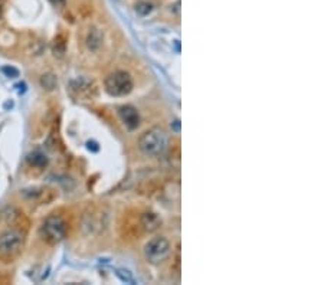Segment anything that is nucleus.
<instances>
[{
    "instance_id": "1",
    "label": "nucleus",
    "mask_w": 324,
    "mask_h": 285,
    "mask_svg": "<svg viewBox=\"0 0 324 285\" xmlns=\"http://www.w3.org/2000/svg\"><path fill=\"white\" fill-rule=\"evenodd\" d=\"M23 233L18 229H9L0 235V259L12 262L23 248Z\"/></svg>"
},
{
    "instance_id": "7",
    "label": "nucleus",
    "mask_w": 324,
    "mask_h": 285,
    "mask_svg": "<svg viewBox=\"0 0 324 285\" xmlns=\"http://www.w3.org/2000/svg\"><path fill=\"white\" fill-rule=\"evenodd\" d=\"M162 225V219L159 218L157 213H153V212H146L143 216H141V226L144 231L147 232H154L160 228Z\"/></svg>"
},
{
    "instance_id": "17",
    "label": "nucleus",
    "mask_w": 324,
    "mask_h": 285,
    "mask_svg": "<svg viewBox=\"0 0 324 285\" xmlns=\"http://www.w3.org/2000/svg\"><path fill=\"white\" fill-rule=\"evenodd\" d=\"M173 10H175L177 15L180 13V0H177V1H176L175 6H173Z\"/></svg>"
},
{
    "instance_id": "18",
    "label": "nucleus",
    "mask_w": 324,
    "mask_h": 285,
    "mask_svg": "<svg viewBox=\"0 0 324 285\" xmlns=\"http://www.w3.org/2000/svg\"><path fill=\"white\" fill-rule=\"evenodd\" d=\"M49 1L53 4V6H61V4L65 3V0H49Z\"/></svg>"
},
{
    "instance_id": "6",
    "label": "nucleus",
    "mask_w": 324,
    "mask_h": 285,
    "mask_svg": "<svg viewBox=\"0 0 324 285\" xmlns=\"http://www.w3.org/2000/svg\"><path fill=\"white\" fill-rule=\"evenodd\" d=\"M118 114L123 120V123L125 124V127L128 130H134L139 127L140 124V115L139 111L133 107V105H123L118 110Z\"/></svg>"
},
{
    "instance_id": "5",
    "label": "nucleus",
    "mask_w": 324,
    "mask_h": 285,
    "mask_svg": "<svg viewBox=\"0 0 324 285\" xmlns=\"http://www.w3.org/2000/svg\"><path fill=\"white\" fill-rule=\"evenodd\" d=\"M170 251H172V246H170V242L163 238V236H159V238H153L150 239L149 242L146 243L144 246V257L149 261L150 263H162L164 262L167 257L170 255Z\"/></svg>"
},
{
    "instance_id": "15",
    "label": "nucleus",
    "mask_w": 324,
    "mask_h": 285,
    "mask_svg": "<svg viewBox=\"0 0 324 285\" xmlns=\"http://www.w3.org/2000/svg\"><path fill=\"white\" fill-rule=\"evenodd\" d=\"M15 88H16V91H18V94H19V95H22V94H25L26 92L25 82H19V84H16V85H15Z\"/></svg>"
},
{
    "instance_id": "14",
    "label": "nucleus",
    "mask_w": 324,
    "mask_h": 285,
    "mask_svg": "<svg viewBox=\"0 0 324 285\" xmlns=\"http://www.w3.org/2000/svg\"><path fill=\"white\" fill-rule=\"evenodd\" d=\"M87 149H88L90 152L97 153V152L100 150V146H98V143H97V141H88V143H87Z\"/></svg>"
},
{
    "instance_id": "11",
    "label": "nucleus",
    "mask_w": 324,
    "mask_h": 285,
    "mask_svg": "<svg viewBox=\"0 0 324 285\" xmlns=\"http://www.w3.org/2000/svg\"><path fill=\"white\" fill-rule=\"evenodd\" d=\"M41 84H42V87H44V88H46V89L52 91V89L56 87L58 81H56V77H55V75H52V74H46V75H44V77L41 78Z\"/></svg>"
},
{
    "instance_id": "9",
    "label": "nucleus",
    "mask_w": 324,
    "mask_h": 285,
    "mask_svg": "<svg viewBox=\"0 0 324 285\" xmlns=\"http://www.w3.org/2000/svg\"><path fill=\"white\" fill-rule=\"evenodd\" d=\"M27 163L33 167H38V169H42L48 164V158L46 155L39 153V152H35V153H30L27 155Z\"/></svg>"
},
{
    "instance_id": "12",
    "label": "nucleus",
    "mask_w": 324,
    "mask_h": 285,
    "mask_svg": "<svg viewBox=\"0 0 324 285\" xmlns=\"http://www.w3.org/2000/svg\"><path fill=\"white\" fill-rule=\"evenodd\" d=\"M117 277L125 283V284H134V278H133V275H131V272L128 271V269H124V268H120V269H117Z\"/></svg>"
},
{
    "instance_id": "4",
    "label": "nucleus",
    "mask_w": 324,
    "mask_h": 285,
    "mask_svg": "<svg viewBox=\"0 0 324 285\" xmlns=\"http://www.w3.org/2000/svg\"><path fill=\"white\" fill-rule=\"evenodd\" d=\"M41 235L44 241H46L50 245H56L67 236V225L61 216L50 215L45 219V222L41 226Z\"/></svg>"
},
{
    "instance_id": "10",
    "label": "nucleus",
    "mask_w": 324,
    "mask_h": 285,
    "mask_svg": "<svg viewBox=\"0 0 324 285\" xmlns=\"http://www.w3.org/2000/svg\"><path fill=\"white\" fill-rule=\"evenodd\" d=\"M134 10L137 15L140 16H147L149 13H151L153 10V4L150 1H139L136 6H134Z\"/></svg>"
},
{
    "instance_id": "16",
    "label": "nucleus",
    "mask_w": 324,
    "mask_h": 285,
    "mask_svg": "<svg viewBox=\"0 0 324 285\" xmlns=\"http://www.w3.org/2000/svg\"><path fill=\"white\" fill-rule=\"evenodd\" d=\"M173 130H175L176 132L180 131V121H179V120H175V121H173Z\"/></svg>"
},
{
    "instance_id": "13",
    "label": "nucleus",
    "mask_w": 324,
    "mask_h": 285,
    "mask_svg": "<svg viewBox=\"0 0 324 285\" xmlns=\"http://www.w3.org/2000/svg\"><path fill=\"white\" fill-rule=\"evenodd\" d=\"M1 72L9 78H18L19 77V71L13 66H3L1 68Z\"/></svg>"
},
{
    "instance_id": "20",
    "label": "nucleus",
    "mask_w": 324,
    "mask_h": 285,
    "mask_svg": "<svg viewBox=\"0 0 324 285\" xmlns=\"http://www.w3.org/2000/svg\"><path fill=\"white\" fill-rule=\"evenodd\" d=\"M1 15H3V12H1V7H0V19H1Z\"/></svg>"
},
{
    "instance_id": "3",
    "label": "nucleus",
    "mask_w": 324,
    "mask_h": 285,
    "mask_svg": "<svg viewBox=\"0 0 324 285\" xmlns=\"http://www.w3.org/2000/svg\"><path fill=\"white\" fill-rule=\"evenodd\" d=\"M105 91L113 97H124L133 91V78L125 71H116L105 78Z\"/></svg>"
},
{
    "instance_id": "2",
    "label": "nucleus",
    "mask_w": 324,
    "mask_h": 285,
    "mask_svg": "<svg viewBox=\"0 0 324 285\" xmlns=\"http://www.w3.org/2000/svg\"><path fill=\"white\" fill-rule=\"evenodd\" d=\"M139 147L143 154L149 157L160 155L167 147L166 132L162 129H151L146 131L139 140Z\"/></svg>"
},
{
    "instance_id": "19",
    "label": "nucleus",
    "mask_w": 324,
    "mask_h": 285,
    "mask_svg": "<svg viewBox=\"0 0 324 285\" xmlns=\"http://www.w3.org/2000/svg\"><path fill=\"white\" fill-rule=\"evenodd\" d=\"M9 107L12 108V107H13V103H7L6 105H4V108H9Z\"/></svg>"
},
{
    "instance_id": "8",
    "label": "nucleus",
    "mask_w": 324,
    "mask_h": 285,
    "mask_svg": "<svg viewBox=\"0 0 324 285\" xmlns=\"http://www.w3.org/2000/svg\"><path fill=\"white\" fill-rule=\"evenodd\" d=\"M101 42H102V36L97 29H93L88 36H87V46L91 51H98L101 48Z\"/></svg>"
}]
</instances>
